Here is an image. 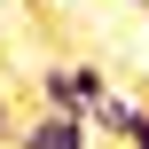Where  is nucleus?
Masks as SVG:
<instances>
[{
  "label": "nucleus",
  "instance_id": "obj_4",
  "mask_svg": "<svg viewBox=\"0 0 149 149\" xmlns=\"http://www.w3.org/2000/svg\"><path fill=\"white\" fill-rule=\"evenodd\" d=\"M16 141V102H8V94H0V149Z\"/></svg>",
  "mask_w": 149,
  "mask_h": 149
},
{
  "label": "nucleus",
  "instance_id": "obj_1",
  "mask_svg": "<svg viewBox=\"0 0 149 149\" xmlns=\"http://www.w3.org/2000/svg\"><path fill=\"white\" fill-rule=\"evenodd\" d=\"M102 86H110L102 63H55V71H39V110H55V118H86V110L102 102Z\"/></svg>",
  "mask_w": 149,
  "mask_h": 149
},
{
  "label": "nucleus",
  "instance_id": "obj_2",
  "mask_svg": "<svg viewBox=\"0 0 149 149\" xmlns=\"http://www.w3.org/2000/svg\"><path fill=\"white\" fill-rule=\"evenodd\" d=\"M16 149H94V134H86V118H55V110H39V118L16 126Z\"/></svg>",
  "mask_w": 149,
  "mask_h": 149
},
{
  "label": "nucleus",
  "instance_id": "obj_3",
  "mask_svg": "<svg viewBox=\"0 0 149 149\" xmlns=\"http://www.w3.org/2000/svg\"><path fill=\"white\" fill-rule=\"evenodd\" d=\"M141 110H149V102H141V94H134V86H102V102L86 110V134H118V141H126Z\"/></svg>",
  "mask_w": 149,
  "mask_h": 149
},
{
  "label": "nucleus",
  "instance_id": "obj_5",
  "mask_svg": "<svg viewBox=\"0 0 149 149\" xmlns=\"http://www.w3.org/2000/svg\"><path fill=\"white\" fill-rule=\"evenodd\" d=\"M126 149H149V110L134 118V134H126Z\"/></svg>",
  "mask_w": 149,
  "mask_h": 149
},
{
  "label": "nucleus",
  "instance_id": "obj_6",
  "mask_svg": "<svg viewBox=\"0 0 149 149\" xmlns=\"http://www.w3.org/2000/svg\"><path fill=\"white\" fill-rule=\"evenodd\" d=\"M141 47H149V31H141Z\"/></svg>",
  "mask_w": 149,
  "mask_h": 149
}]
</instances>
